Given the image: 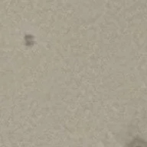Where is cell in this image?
<instances>
[{
	"label": "cell",
	"instance_id": "1",
	"mask_svg": "<svg viewBox=\"0 0 147 147\" xmlns=\"http://www.w3.org/2000/svg\"><path fill=\"white\" fill-rule=\"evenodd\" d=\"M130 147H147V142L143 140H135L131 143Z\"/></svg>",
	"mask_w": 147,
	"mask_h": 147
}]
</instances>
